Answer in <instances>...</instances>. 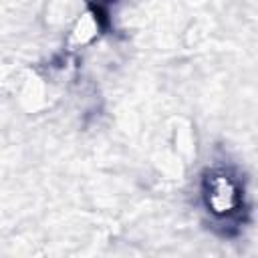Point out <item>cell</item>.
<instances>
[{"label": "cell", "instance_id": "1", "mask_svg": "<svg viewBox=\"0 0 258 258\" xmlns=\"http://www.w3.org/2000/svg\"><path fill=\"white\" fill-rule=\"evenodd\" d=\"M204 204L216 218H232L244 204L240 181L228 169H212L204 177Z\"/></svg>", "mask_w": 258, "mask_h": 258}]
</instances>
